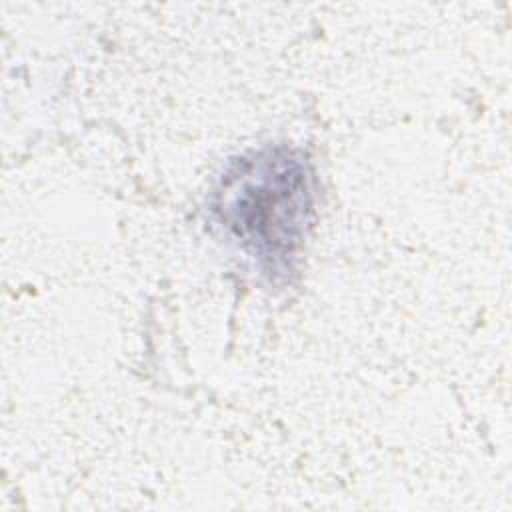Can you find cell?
<instances>
[{
	"label": "cell",
	"mask_w": 512,
	"mask_h": 512,
	"mask_svg": "<svg viewBox=\"0 0 512 512\" xmlns=\"http://www.w3.org/2000/svg\"><path fill=\"white\" fill-rule=\"evenodd\" d=\"M216 224L268 278H284L308 234L314 174L292 146H264L238 156L222 174L210 202Z\"/></svg>",
	"instance_id": "6da1fadb"
}]
</instances>
